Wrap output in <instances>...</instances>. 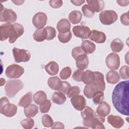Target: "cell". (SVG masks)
<instances>
[{"mask_svg":"<svg viewBox=\"0 0 129 129\" xmlns=\"http://www.w3.org/2000/svg\"><path fill=\"white\" fill-rule=\"evenodd\" d=\"M129 81L121 82L113 89L112 101L116 110L121 114L128 115Z\"/></svg>","mask_w":129,"mask_h":129,"instance_id":"6da1fadb","label":"cell"},{"mask_svg":"<svg viewBox=\"0 0 129 129\" xmlns=\"http://www.w3.org/2000/svg\"><path fill=\"white\" fill-rule=\"evenodd\" d=\"M23 87V83L20 80H9L5 86L6 94L9 98H13Z\"/></svg>","mask_w":129,"mask_h":129,"instance_id":"3957f363","label":"cell"},{"mask_svg":"<svg viewBox=\"0 0 129 129\" xmlns=\"http://www.w3.org/2000/svg\"><path fill=\"white\" fill-rule=\"evenodd\" d=\"M107 67L111 70H117L120 66V58L118 54L115 53H111L108 54L105 59Z\"/></svg>","mask_w":129,"mask_h":129,"instance_id":"9c48e42d","label":"cell"},{"mask_svg":"<svg viewBox=\"0 0 129 129\" xmlns=\"http://www.w3.org/2000/svg\"><path fill=\"white\" fill-rule=\"evenodd\" d=\"M120 21L123 25L128 26V25H129L128 12L123 13L120 16Z\"/></svg>","mask_w":129,"mask_h":129,"instance_id":"c3c4849f","label":"cell"},{"mask_svg":"<svg viewBox=\"0 0 129 129\" xmlns=\"http://www.w3.org/2000/svg\"><path fill=\"white\" fill-rule=\"evenodd\" d=\"M81 47L86 53H92L96 49V45L92 42L86 40L82 42Z\"/></svg>","mask_w":129,"mask_h":129,"instance_id":"d4e9b609","label":"cell"},{"mask_svg":"<svg viewBox=\"0 0 129 129\" xmlns=\"http://www.w3.org/2000/svg\"><path fill=\"white\" fill-rule=\"evenodd\" d=\"M108 122L113 127L117 128L121 127L124 124L123 119L117 115H110L107 117Z\"/></svg>","mask_w":129,"mask_h":129,"instance_id":"9a60e30c","label":"cell"},{"mask_svg":"<svg viewBox=\"0 0 129 129\" xmlns=\"http://www.w3.org/2000/svg\"><path fill=\"white\" fill-rule=\"evenodd\" d=\"M110 111V106L106 102L102 101L99 104L96 109V113L102 117H105L109 114Z\"/></svg>","mask_w":129,"mask_h":129,"instance_id":"2e32d148","label":"cell"},{"mask_svg":"<svg viewBox=\"0 0 129 129\" xmlns=\"http://www.w3.org/2000/svg\"><path fill=\"white\" fill-rule=\"evenodd\" d=\"M45 70L49 75L54 76L58 73L59 67L57 62L54 61H51L45 66Z\"/></svg>","mask_w":129,"mask_h":129,"instance_id":"7402d4cb","label":"cell"},{"mask_svg":"<svg viewBox=\"0 0 129 129\" xmlns=\"http://www.w3.org/2000/svg\"><path fill=\"white\" fill-rule=\"evenodd\" d=\"M52 101L55 104L60 105L62 104L66 101V97L62 92H55L51 98Z\"/></svg>","mask_w":129,"mask_h":129,"instance_id":"f1b7e54d","label":"cell"},{"mask_svg":"<svg viewBox=\"0 0 129 129\" xmlns=\"http://www.w3.org/2000/svg\"><path fill=\"white\" fill-rule=\"evenodd\" d=\"M62 81L58 77H50L47 81L48 86L54 90H58L61 86Z\"/></svg>","mask_w":129,"mask_h":129,"instance_id":"603a6c76","label":"cell"},{"mask_svg":"<svg viewBox=\"0 0 129 129\" xmlns=\"http://www.w3.org/2000/svg\"><path fill=\"white\" fill-rule=\"evenodd\" d=\"M81 116L83 119L93 116L94 114V110L89 106H85L81 110Z\"/></svg>","mask_w":129,"mask_h":129,"instance_id":"d6a6232c","label":"cell"},{"mask_svg":"<svg viewBox=\"0 0 129 129\" xmlns=\"http://www.w3.org/2000/svg\"><path fill=\"white\" fill-rule=\"evenodd\" d=\"M87 54L82 49L81 46H78L74 48L72 51V55L74 58L76 59L78 56L83 54Z\"/></svg>","mask_w":129,"mask_h":129,"instance_id":"7bdbcfd3","label":"cell"},{"mask_svg":"<svg viewBox=\"0 0 129 129\" xmlns=\"http://www.w3.org/2000/svg\"><path fill=\"white\" fill-rule=\"evenodd\" d=\"M47 32L45 28L38 29L33 33L34 39L37 42H42L47 38Z\"/></svg>","mask_w":129,"mask_h":129,"instance_id":"44dd1931","label":"cell"},{"mask_svg":"<svg viewBox=\"0 0 129 129\" xmlns=\"http://www.w3.org/2000/svg\"><path fill=\"white\" fill-rule=\"evenodd\" d=\"M71 102L74 107L79 111H81L86 105V102L84 97L80 95H77L72 97Z\"/></svg>","mask_w":129,"mask_h":129,"instance_id":"7c38bea8","label":"cell"},{"mask_svg":"<svg viewBox=\"0 0 129 129\" xmlns=\"http://www.w3.org/2000/svg\"><path fill=\"white\" fill-rule=\"evenodd\" d=\"M20 123L22 127L25 129H30L32 128L34 125V120L30 117H28L22 120Z\"/></svg>","mask_w":129,"mask_h":129,"instance_id":"8d00e7d4","label":"cell"},{"mask_svg":"<svg viewBox=\"0 0 129 129\" xmlns=\"http://www.w3.org/2000/svg\"><path fill=\"white\" fill-rule=\"evenodd\" d=\"M47 21V15L43 12H38L34 15L32 19L33 25L37 29L43 28Z\"/></svg>","mask_w":129,"mask_h":129,"instance_id":"8fae6325","label":"cell"},{"mask_svg":"<svg viewBox=\"0 0 129 129\" xmlns=\"http://www.w3.org/2000/svg\"><path fill=\"white\" fill-rule=\"evenodd\" d=\"M84 73L83 70H76L73 74L72 76L73 79L77 82H81L82 81V76Z\"/></svg>","mask_w":129,"mask_h":129,"instance_id":"f6af8a7d","label":"cell"},{"mask_svg":"<svg viewBox=\"0 0 129 129\" xmlns=\"http://www.w3.org/2000/svg\"><path fill=\"white\" fill-rule=\"evenodd\" d=\"M106 78L108 83L115 84L119 81L120 76L116 71L111 70L107 73Z\"/></svg>","mask_w":129,"mask_h":129,"instance_id":"cb8c5ba5","label":"cell"},{"mask_svg":"<svg viewBox=\"0 0 129 129\" xmlns=\"http://www.w3.org/2000/svg\"><path fill=\"white\" fill-rule=\"evenodd\" d=\"M56 28L60 33H67L70 31L71 24L68 19H62L58 22Z\"/></svg>","mask_w":129,"mask_h":129,"instance_id":"e0dca14e","label":"cell"},{"mask_svg":"<svg viewBox=\"0 0 129 129\" xmlns=\"http://www.w3.org/2000/svg\"><path fill=\"white\" fill-rule=\"evenodd\" d=\"M49 4L51 7L57 9L62 6V1L61 0H50L49 1Z\"/></svg>","mask_w":129,"mask_h":129,"instance_id":"7dc6e473","label":"cell"},{"mask_svg":"<svg viewBox=\"0 0 129 129\" xmlns=\"http://www.w3.org/2000/svg\"><path fill=\"white\" fill-rule=\"evenodd\" d=\"M116 3L120 6L125 7L128 5L129 1H116Z\"/></svg>","mask_w":129,"mask_h":129,"instance_id":"f907efd6","label":"cell"},{"mask_svg":"<svg viewBox=\"0 0 129 129\" xmlns=\"http://www.w3.org/2000/svg\"><path fill=\"white\" fill-rule=\"evenodd\" d=\"M51 106V101L49 100H46L44 102L40 104L39 109L41 113H47L49 110Z\"/></svg>","mask_w":129,"mask_h":129,"instance_id":"ab89813d","label":"cell"},{"mask_svg":"<svg viewBox=\"0 0 129 129\" xmlns=\"http://www.w3.org/2000/svg\"><path fill=\"white\" fill-rule=\"evenodd\" d=\"M88 5H89L93 9L94 12H99L102 11L104 7V2L103 1L101 0H91L87 1Z\"/></svg>","mask_w":129,"mask_h":129,"instance_id":"ffe728a7","label":"cell"},{"mask_svg":"<svg viewBox=\"0 0 129 129\" xmlns=\"http://www.w3.org/2000/svg\"><path fill=\"white\" fill-rule=\"evenodd\" d=\"M117 14L113 10H105L99 14L101 23L105 25H109L114 23L117 19Z\"/></svg>","mask_w":129,"mask_h":129,"instance_id":"5b68a950","label":"cell"},{"mask_svg":"<svg viewBox=\"0 0 129 129\" xmlns=\"http://www.w3.org/2000/svg\"><path fill=\"white\" fill-rule=\"evenodd\" d=\"M17 111V107L14 104H11L8 99L4 97L0 100V112L1 114L7 117L14 116Z\"/></svg>","mask_w":129,"mask_h":129,"instance_id":"277c9868","label":"cell"},{"mask_svg":"<svg viewBox=\"0 0 129 129\" xmlns=\"http://www.w3.org/2000/svg\"><path fill=\"white\" fill-rule=\"evenodd\" d=\"M47 32V36L46 40H51L53 39L56 36V30L55 29L51 26H47L45 28Z\"/></svg>","mask_w":129,"mask_h":129,"instance_id":"ee69618b","label":"cell"},{"mask_svg":"<svg viewBox=\"0 0 129 129\" xmlns=\"http://www.w3.org/2000/svg\"><path fill=\"white\" fill-rule=\"evenodd\" d=\"M1 7L0 12L1 21L9 23L15 22L17 18L16 13L11 9L4 8L2 5H1Z\"/></svg>","mask_w":129,"mask_h":129,"instance_id":"52a82bcc","label":"cell"},{"mask_svg":"<svg viewBox=\"0 0 129 129\" xmlns=\"http://www.w3.org/2000/svg\"><path fill=\"white\" fill-rule=\"evenodd\" d=\"M64 126L62 122H55L54 123L53 125L51 126V128H62L63 129Z\"/></svg>","mask_w":129,"mask_h":129,"instance_id":"681fc988","label":"cell"},{"mask_svg":"<svg viewBox=\"0 0 129 129\" xmlns=\"http://www.w3.org/2000/svg\"><path fill=\"white\" fill-rule=\"evenodd\" d=\"M80 93V89L78 86L71 87L67 93V96L68 98H72L76 95H79Z\"/></svg>","mask_w":129,"mask_h":129,"instance_id":"b9f144b4","label":"cell"},{"mask_svg":"<svg viewBox=\"0 0 129 129\" xmlns=\"http://www.w3.org/2000/svg\"><path fill=\"white\" fill-rule=\"evenodd\" d=\"M23 26L19 23L11 24L9 23L2 24L0 27L1 40L5 41L9 38L10 43H14L18 38L24 33Z\"/></svg>","mask_w":129,"mask_h":129,"instance_id":"7a4b0ae2","label":"cell"},{"mask_svg":"<svg viewBox=\"0 0 129 129\" xmlns=\"http://www.w3.org/2000/svg\"><path fill=\"white\" fill-rule=\"evenodd\" d=\"M72 70L70 67H66L63 68L59 73V76L62 80H67L71 75Z\"/></svg>","mask_w":129,"mask_h":129,"instance_id":"74e56055","label":"cell"},{"mask_svg":"<svg viewBox=\"0 0 129 129\" xmlns=\"http://www.w3.org/2000/svg\"><path fill=\"white\" fill-rule=\"evenodd\" d=\"M12 2H13L14 3H15V5H22V4L24 2V1H12Z\"/></svg>","mask_w":129,"mask_h":129,"instance_id":"f5cc1de1","label":"cell"},{"mask_svg":"<svg viewBox=\"0 0 129 129\" xmlns=\"http://www.w3.org/2000/svg\"><path fill=\"white\" fill-rule=\"evenodd\" d=\"M47 99L46 93L43 91H39L36 92L33 96V100L35 103L40 105Z\"/></svg>","mask_w":129,"mask_h":129,"instance_id":"1f68e13d","label":"cell"},{"mask_svg":"<svg viewBox=\"0 0 129 129\" xmlns=\"http://www.w3.org/2000/svg\"><path fill=\"white\" fill-rule=\"evenodd\" d=\"M75 59L76 66L79 69L84 70L88 67L89 64V59L87 54L80 55Z\"/></svg>","mask_w":129,"mask_h":129,"instance_id":"d6986e66","label":"cell"},{"mask_svg":"<svg viewBox=\"0 0 129 129\" xmlns=\"http://www.w3.org/2000/svg\"><path fill=\"white\" fill-rule=\"evenodd\" d=\"M24 114L27 117H33L35 116L38 111V107L34 104H31L25 107Z\"/></svg>","mask_w":129,"mask_h":129,"instance_id":"484cf974","label":"cell"},{"mask_svg":"<svg viewBox=\"0 0 129 129\" xmlns=\"http://www.w3.org/2000/svg\"><path fill=\"white\" fill-rule=\"evenodd\" d=\"M1 86H3L4 84H5L6 81H5V79H4V81H3V78H1Z\"/></svg>","mask_w":129,"mask_h":129,"instance_id":"db71d44e","label":"cell"},{"mask_svg":"<svg viewBox=\"0 0 129 129\" xmlns=\"http://www.w3.org/2000/svg\"><path fill=\"white\" fill-rule=\"evenodd\" d=\"M71 2L73 3L74 5L77 6H80L84 3H85V1L81 0H77V1H71Z\"/></svg>","mask_w":129,"mask_h":129,"instance_id":"816d5d0a","label":"cell"},{"mask_svg":"<svg viewBox=\"0 0 129 129\" xmlns=\"http://www.w3.org/2000/svg\"><path fill=\"white\" fill-rule=\"evenodd\" d=\"M32 102V94L31 92H28L24 95L20 100L18 105L21 107H26L29 105Z\"/></svg>","mask_w":129,"mask_h":129,"instance_id":"f546056e","label":"cell"},{"mask_svg":"<svg viewBox=\"0 0 129 129\" xmlns=\"http://www.w3.org/2000/svg\"><path fill=\"white\" fill-rule=\"evenodd\" d=\"M93 101L95 104L98 105L101 103L104 99V93L103 91H98L92 97Z\"/></svg>","mask_w":129,"mask_h":129,"instance_id":"f35d334b","label":"cell"},{"mask_svg":"<svg viewBox=\"0 0 129 129\" xmlns=\"http://www.w3.org/2000/svg\"><path fill=\"white\" fill-rule=\"evenodd\" d=\"M71 87V86L70 83L66 81H63L61 83V86L59 89L58 90L59 92H62L63 94H67V92L69 90V89Z\"/></svg>","mask_w":129,"mask_h":129,"instance_id":"bcb514c9","label":"cell"},{"mask_svg":"<svg viewBox=\"0 0 129 129\" xmlns=\"http://www.w3.org/2000/svg\"><path fill=\"white\" fill-rule=\"evenodd\" d=\"M99 91L98 86L94 83L89 84H86L85 86L83 93L86 97L88 98H91Z\"/></svg>","mask_w":129,"mask_h":129,"instance_id":"5bb4252c","label":"cell"},{"mask_svg":"<svg viewBox=\"0 0 129 129\" xmlns=\"http://www.w3.org/2000/svg\"><path fill=\"white\" fill-rule=\"evenodd\" d=\"M42 122L43 126L46 127H51L54 124L52 118L48 114H44L42 116Z\"/></svg>","mask_w":129,"mask_h":129,"instance_id":"e575fe53","label":"cell"},{"mask_svg":"<svg viewBox=\"0 0 129 129\" xmlns=\"http://www.w3.org/2000/svg\"><path fill=\"white\" fill-rule=\"evenodd\" d=\"M95 79L94 73L90 70H86L84 72L82 76V81L85 84H89L94 83Z\"/></svg>","mask_w":129,"mask_h":129,"instance_id":"83f0119b","label":"cell"},{"mask_svg":"<svg viewBox=\"0 0 129 129\" xmlns=\"http://www.w3.org/2000/svg\"><path fill=\"white\" fill-rule=\"evenodd\" d=\"M24 73V68L18 64H12L9 66L6 70V76L11 79L20 78Z\"/></svg>","mask_w":129,"mask_h":129,"instance_id":"ba28073f","label":"cell"},{"mask_svg":"<svg viewBox=\"0 0 129 129\" xmlns=\"http://www.w3.org/2000/svg\"><path fill=\"white\" fill-rule=\"evenodd\" d=\"M82 18V15L81 13L76 10L72 11L69 15V19L73 24H76L80 23Z\"/></svg>","mask_w":129,"mask_h":129,"instance_id":"4316f807","label":"cell"},{"mask_svg":"<svg viewBox=\"0 0 129 129\" xmlns=\"http://www.w3.org/2000/svg\"><path fill=\"white\" fill-rule=\"evenodd\" d=\"M83 15L87 18H92L94 15V11L88 5H84L82 8Z\"/></svg>","mask_w":129,"mask_h":129,"instance_id":"d590c367","label":"cell"},{"mask_svg":"<svg viewBox=\"0 0 129 129\" xmlns=\"http://www.w3.org/2000/svg\"><path fill=\"white\" fill-rule=\"evenodd\" d=\"M72 34L71 31H69L67 33H59L58 35V38L59 41L63 43L68 42L72 38Z\"/></svg>","mask_w":129,"mask_h":129,"instance_id":"836d02e7","label":"cell"},{"mask_svg":"<svg viewBox=\"0 0 129 129\" xmlns=\"http://www.w3.org/2000/svg\"><path fill=\"white\" fill-rule=\"evenodd\" d=\"M120 77L122 79L128 80L129 78V67L127 66H122L119 70Z\"/></svg>","mask_w":129,"mask_h":129,"instance_id":"60d3db41","label":"cell"},{"mask_svg":"<svg viewBox=\"0 0 129 129\" xmlns=\"http://www.w3.org/2000/svg\"><path fill=\"white\" fill-rule=\"evenodd\" d=\"M95 79L94 83L97 85L99 91H104L105 89V83L103 75L99 72H94Z\"/></svg>","mask_w":129,"mask_h":129,"instance_id":"ac0fdd59","label":"cell"},{"mask_svg":"<svg viewBox=\"0 0 129 129\" xmlns=\"http://www.w3.org/2000/svg\"><path fill=\"white\" fill-rule=\"evenodd\" d=\"M13 53L15 62H27L31 58L30 52L26 49L14 47Z\"/></svg>","mask_w":129,"mask_h":129,"instance_id":"8992f818","label":"cell"},{"mask_svg":"<svg viewBox=\"0 0 129 129\" xmlns=\"http://www.w3.org/2000/svg\"><path fill=\"white\" fill-rule=\"evenodd\" d=\"M123 43L119 38H115L113 40L110 44V47L113 52H118L122 50L123 48Z\"/></svg>","mask_w":129,"mask_h":129,"instance_id":"4dcf8cb0","label":"cell"},{"mask_svg":"<svg viewBox=\"0 0 129 129\" xmlns=\"http://www.w3.org/2000/svg\"><path fill=\"white\" fill-rule=\"evenodd\" d=\"M89 39L97 43H104L106 39V35L103 32L99 31L96 30L91 31Z\"/></svg>","mask_w":129,"mask_h":129,"instance_id":"4fadbf2b","label":"cell"},{"mask_svg":"<svg viewBox=\"0 0 129 129\" xmlns=\"http://www.w3.org/2000/svg\"><path fill=\"white\" fill-rule=\"evenodd\" d=\"M73 32L76 37L84 39L89 38L91 30L88 26L77 25L73 27Z\"/></svg>","mask_w":129,"mask_h":129,"instance_id":"30bf717a","label":"cell"}]
</instances>
